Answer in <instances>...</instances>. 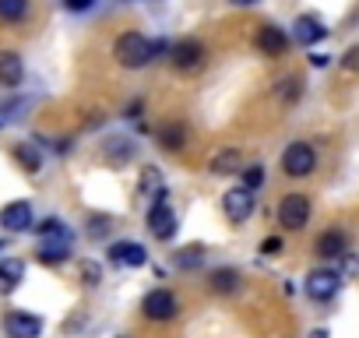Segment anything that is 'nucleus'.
Returning <instances> with one entry per match:
<instances>
[{
	"label": "nucleus",
	"mask_w": 359,
	"mask_h": 338,
	"mask_svg": "<svg viewBox=\"0 0 359 338\" xmlns=\"http://www.w3.org/2000/svg\"><path fill=\"white\" fill-rule=\"evenodd\" d=\"M29 18V0H0V22L22 25Z\"/></svg>",
	"instance_id": "obj_26"
},
{
	"label": "nucleus",
	"mask_w": 359,
	"mask_h": 338,
	"mask_svg": "<svg viewBox=\"0 0 359 338\" xmlns=\"http://www.w3.org/2000/svg\"><path fill=\"white\" fill-rule=\"evenodd\" d=\"M81 282H85L88 289H95V285L102 282V268H99V261H81Z\"/></svg>",
	"instance_id": "obj_30"
},
{
	"label": "nucleus",
	"mask_w": 359,
	"mask_h": 338,
	"mask_svg": "<svg viewBox=\"0 0 359 338\" xmlns=\"http://www.w3.org/2000/svg\"><path fill=\"white\" fill-rule=\"evenodd\" d=\"M289 43H292V36L285 32V29H278V25H261L257 32H254V50L257 53H264V57H285L289 53Z\"/></svg>",
	"instance_id": "obj_10"
},
{
	"label": "nucleus",
	"mask_w": 359,
	"mask_h": 338,
	"mask_svg": "<svg viewBox=\"0 0 359 338\" xmlns=\"http://www.w3.org/2000/svg\"><path fill=\"white\" fill-rule=\"evenodd\" d=\"M282 250H285V240H282V236H268V240L261 243V254H264V257H278Z\"/></svg>",
	"instance_id": "obj_31"
},
{
	"label": "nucleus",
	"mask_w": 359,
	"mask_h": 338,
	"mask_svg": "<svg viewBox=\"0 0 359 338\" xmlns=\"http://www.w3.org/2000/svg\"><path fill=\"white\" fill-rule=\"evenodd\" d=\"M275 95H278L285 106H292V102L303 95V81H299V78H282L278 88H275Z\"/></svg>",
	"instance_id": "obj_29"
},
{
	"label": "nucleus",
	"mask_w": 359,
	"mask_h": 338,
	"mask_svg": "<svg viewBox=\"0 0 359 338\" xmlns=\"http://www.w3.org/2000/svg\"><path fill=\"white\" fill-rule=\"evenodd\" d=\"M338 289H341V275H338L334 268H313V271L306 275V282H303V292H306L313 303L334 299Z\"/></svg>",
	"instance_id": "obj_6"
},
{
	"label": "nucleus",
	"mask_w": 359,
	"mask_h": 338,
	"mask_svg": "<svg viewBox=\"0 0 359 338\" xmlns=\"http://www.w3.org/2000/svg\"><path fill=\"white\" fill-rule=\"evenodd\" d=\"M169 64H172L180 74H194V71H201V67L208 64V50H205V43L194 39V36L176 39V43L169 46Z\"/></svg>",
	"instance_id": "obj_2"
},
{
	"label": "nucleus",
	"mask_w": 359,
	"mask_h": 338,
	"mask_svg": "<svg viewBox=\"0 0 359 338\" xmlns=\"http://www.w3.org/2000/svg\"><path fill=\"white\" fill-rule=\"evenodd\" d=\"M313 250H317L320 261H341V257L348 254V236H345L341 229H327V233L317 236Z\"/></svg>",
	"instance_id": "obj_17"
},
{
	"label": "nucleus",
	"mask_w": 359,
	"mask_h": 338,
	"mask_svg": "<svg viewBox=\"0 0 359 338\" xmlns=\"http://www.w3.org/2000/svg\"><path fill=\"white\" fill-rule=\"evenodd\" d=\"M22 282H25V261L22 257H0V296L18 292Z\"/></svg>",
	"instance_id": "obj_19"
},
{
	"label": "nucleus",
	"mask_w": 359,
	"mask_h": 338,
	"mask_svg": "<svg viewBox=\"0 0 359 338\" xmlns=\"http://www.w3.org/2000/svg\"><path fill=\"white\" fill-rule=\"evenodd\" d=\"M43 317L39 313H29V310H11L4 317V331L8 338H43Z\"/></svg>",
	"instance_id": "obj_11"
},
{
	"label": "nucleus",
	"mask_w": 359,
	"mask_h": 338,
	"mask_svg": "<svg viewBox=\"0 0 359 338\" xmlns=\"http://www.w3.org/2000/svg\"><path fill=\"white\" fill-rule=\"evenodd\" d=\"M15 162L25 169L29 177H39L43 173V144L39 141H18L15 144Z\"/></svg>",
	"instance_id": "obj_20"
},
{
	"label": "nucleus",
	"mask_w": 359,
	"mask_h": 338,
	"mask_svg": "<svg viewBox=\"0 0 359 338\" xmlns=\"http://www.w3.org/2000/svg\"><path fill=\"white\" fill-rule=\"evenodd\" d=\"M106 261L113 268H144L148 264V250L137 240H113L106 250Z\"/></svg>",
	"instance_id": "obj_9"
},
{
	"label": "nucleus",
	"mask_w": 359,
	"mask_h": 338,
	"mask_svg": "<svg viewBox=\"0 0 359 338\" xmlns=\"http://www.w3.org/2000/svg\"><path fill=\"white\" fill-rule=\"evenodd\" d=\"M310 64H313V67H327L331 57H327V53H310Z\"/></svg>",
	"instance_id": "obj_35"
},
{
	"label": "nucleus",
	"mask_w": 359,
	"mask_h": 338,
	"mask_svg": "<svg viewBox=\"0 0 359 338\" xmlns=\"http://www.w3.org/2000/svg\"><path fill=\"white\" fill-rule=\"evenodd\" d=\"M113 53H116V64L123 71H141L151 60H158L162 53H169V39H148L144 32H123L116 39Z\"/></svg>",
	"instance_id": "obj_1"
},
{
	"label": "nucleus",
	"mask_w": 359,
	"mask_h": 338,
	"mask_svg": "<svg viewBox=\"0 0 359 338\" xmlns=\"http://www.w3.org/2000/svg\"><path fill=\"white\" fill-rule=\"evenodd\" d=\"M141 113H144V99H130V102H127V109H123V116H127V120H137Z\"/></svg>",
	"instance_id": "obj_33"
},
{
	"label": "nucleus",
	"mask_w": 359,
	"mask_h": 338,
	"mask_svg": "<svg viewBox=\"0 0 359 338\" xmlns=\"http://www.w3.org/2000/svg\"><path fill=\"white\" fill-rule=\"evenodd\" d=\"M240 180H243L240 187H247V191H254V194H257V191L264 187V165H261V162L243 165V169H240Z\"/></svg>",
	"instance_id": "obj_28"
},
{
	"label": "nucleus",
	"mask_w": 359,
	"mask_h": 338,
	"mask_svg": "<svg viewBox=\"0 0 359 338\" xmlns=\"http://www.w3.org/2000/svg\"><path fill=\"white\" fill-rule=\"evenodd\" d=\"M187 137H191V134H187V127L180 123V120L158 127V148H162V151H184Z\"/></svg>",
	"instance_id": "obj_22"
},
{
	"label": "nucleus",
	"mask_w": 359,
	"mask_h": 338,
	"mask_svg": "<svg viewBox=\"0 0 359 338\" xmlns=\"http://www.w3.org/2000/svg\"><path fill=\"white\" fill-rule=\"evenodd\" d=\"M229 4H236V8H254V4H261V0H229Z\"/></svg>",
	"instance_id": "obj_36"
},
{
	"label": "nucleus",
	"mask_w": 359,
	"mask_h": 338,
	"mask_svg": "<svg viewBox=\"0 0 359 338\" xmlns=\"http://www.w3.org/2000/svg\"><path fill=\"white\" fill-rule=\"evenodd\" d=\"M208 169H212L215 177H236L240 169H243V155H240V148H219V151L212 155Z\"/></svg>",
	"instance_id": "obj_21"
},
{
	"label": "nucleus",
	"mask_w": 359,
	"mask_h": 338,
	"mask_svg": "<svg viewBox=\"0 0 359 338\" xmlns=\"http://www.w3.org/2000/svg\"><path fill=\"white\" fill-rule=\"evenodd\" d=\"M137 198H141L144 205H155V201L169 198L158 165H141V173H137Z\"/></svg>",
	"instance_id": "obj_12"
},
{
	"label": "nucleus",
	"mask_w": 359,
	"mask_h": 338,
	"mask_svg": "<svg viewBox=\"0 0 359 338\" xmlns=\"http://www.w3.org/2000/svg\"><path fill=\"white\" fill-rule=\"evenodd\" d=\"M310 212L313 208H310V198L306 194H285L278 201V226L289 229V233H299V229H306Z\"/></svg>",
	"instance_id": "obj_5"
},
{
	"label": "nucleus",
	"mask_w": 359,
	"mask_h": 338,
	"mask_svg": "<svg viewBox=\"0 0 359 338\" xmlns=\"http://www.w3.org/2000/svg\"><path fill=\"white\" fill-rule=\"evenodd\" d=\"M113 226H116V219H113V215H102V212H95V215L85 219V233H88V240H106V236L113 233Z\"/></svg>",
	"instance_id": "obj_25"
},
{
	"label": "nucleus",
	"mask_w": 359,
	"mask_h": 338,
	"mask_svg": "<svg viewBox=\"0 0 359 338\" xmlns=\"http://www.w3.org/2000/svg\"><path fill=\"white\" fill-rule=\"evenodd\" d=\"M141 313L148 317V320H172L176 313H180V299L169 292V289H151V292H144V299H141Z\"/></svg>",
	"instance_id": "obj_8"
},
{
	"label": "nucleus",
	"mask_w": 359,
	"mask_h": 338,
	"mask_svg": "<svg viewBox=\"0 0 359 338\" xmlns=\"http://www.w3.org/2000/svg\"><path fill=\"white\" fill-rule=\"evenodd\" d=\"M205 264V243H187L172 254V268L176 271H198Z\"/></svg>",
	"instance_id": "obj_23"
},
{
	"label": "nucleus",
	"mask_w": 359,
	"mask_h": 338,
	"mask_svg": "<svg viewBox=\"0 0 359 338\" xmlns=\"http://www.w3.org/2000/svg\"><path fill=\"white\" fill-rule=\"evenodd\" d=\"M32 233H39L43 240H50V236H71L67 222H64V219H57V215H50V219L36 222V226H32Z\"/></svg>",
	"instance_id": "obj_27"
},
{
	"label": "nucleus",
	"mask_w": 359,
	"mask_h": 338,
	"mask_svg": "<svg viewBox=\"0 0 359 338\" xmlns=\"http://www.w3.org/2000/svg\"><path fill=\"white\" fill-rule=\"evenodd\" d=\"M208 285H212V292H219V296H233V292L240 289V271H236V268H215V271L208 275Z\"/></svg>",
	"instance_id": "obj_24"
},
{
	"label": "nucleus",
	"mask_w": 359,
	"mask_h": 338,
	"mask_svg": "<svg viewBox=\"0 0 359 338\" xmlns=\"http://www.w3.org/2000/svg\"><path fill=\"white\" fill-rule=\"evenodd\" d=\"M0 226H4L8 233H29L36 226V212L29 201H11L0 208Z\"/></svg>",
	"instance_id": "obj_13"
},
{
	"label": "nucleus",
	"mask_w": 359,
	"mask_h": 338,
	"mask_svg": "<svg viewBox=\"0 0 359 338\" xmlns=\"http://www.w3.org/2000/svg\"><path fill=\"white\" fill-rule=\"evenodd\" d=\"M317 169V151L306 144V141H292L285 151H282V173L292 177V180H303Z\"/></svg>",
	"instance_id": "obj_4"
},
{
	"label": "nucleus",
	"mask_w": 359,
	"mask_h": 338,
	"mask_svg": "<svg viewBox=\"0 0 359 338\" xmlns=\"http://www.w3.org/2000/svg\"><path fill=\"white\" fill-rule=\"evenodd\" d=\"M144 226H148L151 240H158V243H169V240L176 236L180 222H176V212L169 208V198L148 205V212H144Z\"/></svg>",
	"instance_id": "obj_3"
},
{
	"label": "nucleus",
	"mask_w": 359,
	"mask_h": 338,
	"mask_svg": "<svg viewBox=\"0 0 359 338\" xmlns=\"http://www.w3.org/2000/svg\"><path fill=\"white\" fill-rule=\"evenodd\" d=\"M310 338H331V334H327L324 327H313V331H310Z\"/></svg>",
	"instance_id": "obj_37"
},
{
	"label": "nucleus",
	"mask_w": 359,
	"mask_h": 338,
	"mask_svg": "<svg viewBox=\"0 0 359 338\" xmlns=\"http://www.w3.org/2000/svg\"><path fill=\"white\" fill-rule=\"evenodd\" d=\"M254 208H257V194L247 191V187H229V191L222 194V212H226V219H229L233 226H243V222L254 215Z\"/></svg>",
	"instance_id": "obj_7"
},
{
	"label": "nucleus",
	"mask_w": 359,
	"mask_h": 338,
	"mask_svg": "<svg viewBox=\"0 0 359 338\" xmlns=\"http://www.w3.org/2000/svg\"><path fill=\"white\" fill-rule=\"evenodd\" d=\"M36 261L39 264H67L71 261V236H50L36 247Z\"/></svg>",
	"instance_id": "obj_18"
},
{
	"label": "nucleus",
	"mask_w": 359,
	"mask_h": 338,
	"mask_svg": "<svg viewBox=\"0 0 359 338\" xmlns=\"http://www.w3.org/2000/svg\"><path fill=\"white\" fill-rule=\"evenodd\" d=\"M320 39H327V25L317 15H299L292 22V43L299 46H317Z\"/></svg>",
	"instance_id": "obj_15"
},
{
	"label": "nucleus",
	"mask_w": 359,
	"mask_h": 338,
	"mask_svg": "<svg viewBox=\"0 0 359 338\" xmlns=\"http://www.w3.org/2000/svg\"><path fill=\"white\" fill-rule=\"evenodd\" d=\"M341 67H345V71H359V46H352V50L345 53V60H341Z\"/></svg>",
	"instance_id": "obj_34"
},
{
	"label": "nucleus",
	"mask_w": 359,
	"mask_h": 338,
	"mask_svg": "<svg viewBox=\"0 0 359 338\" xmlns=\"http://www.w3.org/2000/svg\"><path fill=\"white\" fill-rule=\"evenodd\" d=\"M64 8H67L71 15H85V11L95 8V0H64Z\"/></svg>",
	"instance_id": "obj_32"
},
{
	"label": "nucleus",
	"mask_w": 359,
	"mask_h": 338,
	"mask_svg": "<svg viewBox=\"0 0 359 338\" xmlns=\"http://www.w3.org/2000/svg\"><path fill=\"white\" fill-rule=\"evenodd\" d=\"M8 250V240H0V254H4Z\"/></svg>",
	"instance_id": "obj_38"
},
{
	"label": "nucleus",
	"mask_w": 359,
	"mask_h": 338,
	"mask_svg": "<svg viewBox=\"0 0 359 338\" xmlns=\"http://www.w3.org/2000/svg\"><path fill=\"white\" fill-rule=\"evenodd\" d=\"M25 81V60L15 50H0V88L15 92Z\"/></svg>",
	"instance_id": "obj_16"
},
{
	"label": "nucleus",
	"mask_w": 359,
	"mask_h": 338,
	"mask_svg": "<svg viewBox=\"0 0 359 338\" xmlns=\"http://www.w3.org/2000/svg\"><path fill=\"white\" fill-rule=\"evenodd\" d=\"M134 155H137V144H134V137H127V134H113V137L102 141V158H106L113 169L134 162Z\"/></svg>",
	"instance_id": "obj_14"
}]
</instances>
